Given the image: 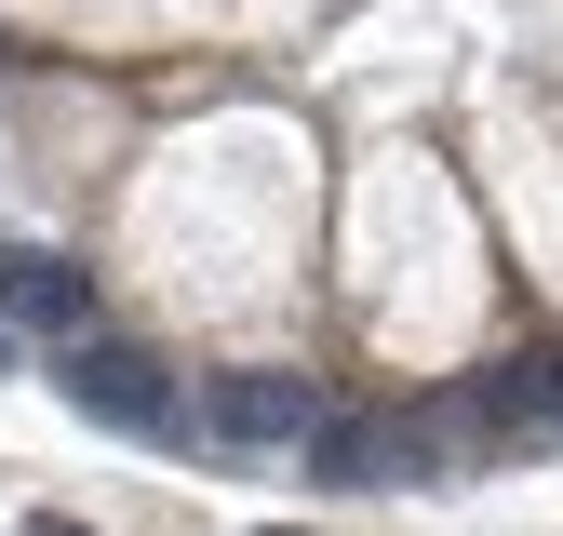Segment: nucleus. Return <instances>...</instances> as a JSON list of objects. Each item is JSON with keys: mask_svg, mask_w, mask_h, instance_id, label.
Wrapping results in <instances>:
<instances>
[{"mask_svg": "<svg viewBox=\"0 0 563 536\" xmlns=\"http://www.w3.org/2000/svg\"><path fill=\"white\" fill-rule=\"evenodd\" d=\"M54 389L81 402L95 429H121V443H162L188 402H175V376L148 362V349H121V335H67V362H54Z\"/></svg>", "mask_w": 563, "mask_h": 536, "instance_id": "f257e3e1", "label": "nucleus"}, {"mask_svg": "<svg viewBox=\"0 0 563 536\" xmlns=\"http://www.w3.org/2000/svg\"><path fill=\"white\" fill-rule=\"evenodd\" d=\"M470 402H483V443H523V456L563 443V362H510L497 389H470Z\"/></svg>", "mask_w": 563, "mask_h": 536, "instance_id": "20e7f679", "label": "nucleus"}, {"mask_svg": "<svg viewBox=\"0 0 563 536\" xmlns=\"http://www.w3.org/2000/svg\"><path fill=\"white\" fill-rule=\"evenodd\" d=\"M14 536H95V523H67V510H27V523H14Z\"/></svg>", "mask_w": 563, "mask_h": 536, "instance_id": "423d86ee", "label": "nucleus"}, {"mask_svg": "<svg viewBox=\"0 0 563 536\" xmlns=\"http://www.w3.org/2000/svg\"><path fill=\"white\" fill-rule=\"evenodd\" d=\"M335 416V402L309 389V376H282V362H242V376H216V389H201V443H216V456H282V443H309Z\"/></svg>", "mask_w": 563, "mask_h": 536, "instance_id": "f03ea898", "label": "nucleus"}, {"mask_svg": "<svg viewBox=\"0 0 563 536\" xmlns=\"http://www.w3.org/2000/svg\"><path fill=\"white\" fill-rule=\"evenodd\" d=\"M309 483H335V496L416 483V443H402V416H363V402H335V416L309 429Z\"/></svg>", "mask_w": 563, "mask_h": 536, "instance_id": "7ed1b4c3", "label": "nucleus"}, {"mask_svg": "<svg viewBox=\"0 0 563 536\" xmlns=\"http://www.w3.org/2000/svg\"><path fill=\"white\" fill-rule=\"evenodd\" d=\"M0 309H27V322H81V268L41 255V242H0Z\"/></svg>", "mask_w": 563, "mask_h": 536, "instance_id": "39448f33", "label": "nucleus"}]
</instances>
